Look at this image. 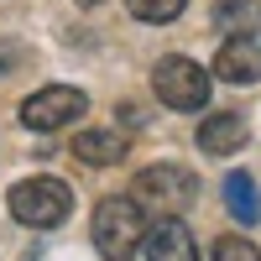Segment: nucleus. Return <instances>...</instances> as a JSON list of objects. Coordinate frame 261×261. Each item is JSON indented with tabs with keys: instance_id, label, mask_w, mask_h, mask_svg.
<instances>
[{
	"instance_id": "11",
	"label": "nucleus",
	"mask_w": 261,
	"mask_h": 261,
	"mask_svg": "<svg viewBox=\"0 0 261 261\" xmlns=\"http://www.w3.org/2000/svg\"><path fill=\"white\" fill-rule=\"evenodd\" d=\"M225 204L241 225H256L261 220V193H256V178L251 172H230L225 178Z\"/></svg>"
},
{
	"instance_id": "6",
	"label": "nucleus",
	"mask_w": 261,
	"mask_h": 261,
	"mask_svg": "<svg viewBox=\"0 0 261 261\" xmlns=\"http://www.w3.org/2000/svg\"><path fill=\"white\" fill-rule=\"evenodd\" d=\"M214 79L225 84H256L261 79V37H225L214 58Z\"/></svg>"
},
{
	"instance_id": "8",
	"label": "nucleus",
	"mask_w": 261,
	"mask_h": 261,
	"mask_svg": "<svg viewBox=\"0 0 261 261\" xmlns=\"http://www.w3.org/2000/svg\"><path fill=\"white\" fill-rule=\"evenodd\" d=\"M246 136H251V125H246V115H235V110H220V115H209L199 125V146L209 151V157H230V151H241Z\"/></svg>"
},
{
	"instance_id": "12",
	"label": "nucleus",
	"mask_w": 261,
	"mask_h": 261,
	"mask_svg": "<svg viewBox=\"0 0 261 261\" xmlns=\"http://www.w3.org/2000/svg\"><path fill=\"white\" fill-rule=\"evenodd\" d=\"M125 11L146 27H167V21L183 16V0H125Z\"/></svg>"
},
{
	"instance_id": "5",
	"label": "nucleus",
	"mask_w": 261,
	"mask_h": 261,
	"mask_svg": "<svg viewBox=\"0 0 261 261\" xmlns=\"http://www.w3.org/2000/svg\"><path fill=\"white\" fill-rule=\"evenodd\" d=\"M84 110H89L84 89L53 84V89H37L27 105H21V125H27V130H63V125H73Z\"/></svg>"
},
{
	"instance_id": "9",
	"label": "nucleus",
	"mask_w": 261,
	"mask_h": 261,
	"mask_svg": "<svg viewBox=\"0 0 261 261\" xmlns=\"http://www.w3.org/2000/svg\"><path fill=\"white\" fill-rule=\"evenodd\" d=\"M73 157L84 167H115L125 157V141L115 136V130H79L73 136Z\"/></svg>"
},
{
	"instance_id": "14",
	"label": "nucleus",
	"mask_w": 261,
	"mask_h": 261,
	"mask_svg": "<svg viewBox=\"0 0 261 261\" xmlns=\"http://www.w3.org/2000/svg\"><path fill=\"white\" fill-rule=\"evenodd\" d=\"M79 6H105V0H79Z\"/></svg>"
},
{
	"instance_id": "3",
	"label": "nucleus",
	"mask_w": 261,
	"mask_h": 261,
	"mask_svg": "<svg viewBox=\"0 0 261 261\" xmlns=\"http://www.w3.org/2000/svg\"><path fill=\"white\" fill-rule=\"evenodd\" d=\"M130 188H136L130 199L141 204V214H157V220H167V214H183V209L193 204L199 178H193V172H183V167H172V162H162V167L136 172V183H130Z\"/></svg>"
},
{
	"instance_id": "7",
	"label": "nucleus",
	"mask_w": 261,
	"mask_h": 261,
	"mask_svg": "<svg viewBox=\"0 0 261 261\" xmlns=\"http://www.w3.org/2000/svg\"><path fill=\"white\" fill-rule=\"evenodd\" d=\"M146 261H199V246H193V235L178 214L146 225Z\"/></svg>"
},
{
	"instance_id": "1",
	"label": "nucleus",
	"mask_w": 261,
	"mask_h": 261,
	"mask_svg": "<svg viewBox=\"0 0 261 261\" xmlns=\"http://www.w3.org/2000/svg\"><path fill=\"white\" fill-rule=\"evenodd\" d=\"M141 241H146V214H141L136 199L115 193V199H105L94 209V246H99L105 261H130L141 251Z\"/></svg>"
},
{
	"instance_id": "10",
	"label": "nucleus",
	"mask_w": 261,
	"mask_h": 261,
	"mask_svg": "<svg viewBox=\"0 0 261 261\" xmlns=\"http://www.w3.org/2000/svg\"><path fill=\"white\" fill-rule=\"evenodd\" d=\"M214 27L225 37H256L261 32V0H220L214 6Z\"/></svg>"
},
{
	"instance_id": "13",
	"label": "nucleus",
	"mask_w": 261,
	"mask_h": 261,
	"mask_svg": "<svg viewBox=\"0 0 261 261\" xmlns=\"http://www.w3.org/2000/svg\"><path fill=\"white\" fill-rule=\"evenodd\" d=\"M214 261H261V251L251 241H241V235H220L214 241Z\"/></svg>"
},
{
	"instance_id": "2",
	"label": "nucleus",
	"mask_w": 261,
	"mask_h": 261,
	"mask_svg": "<svg viewBox=\"0 0 261 261\" xmlns=\"http://www.w3.org/2000/svg\"><path fill=\"white\" fill-rule=\"evenodd\" d=\"M11 214L21 225H32V230H53V225H63L73 214V193H68V183L63 178H21L16 188H11Z\"/></svg>"
},
{
	"instance_id": "4",
	"label": "nucleus",
	"mask_w": 261,
	"mask_h": 261,
	"mask_svg": "<svg viewBox=\"0 0 261 261\" xmlns=\"http://www.w3.org/2000/svg\"><path fill=\"white\" fill-rule=\"evenodd\" d=\"M151 89H157V99L167 105V110L193 115V110H204V105H209V73H204L193 58L167 53V58L157 63V73H151Z\"/></svg>"
}]
</instances>
